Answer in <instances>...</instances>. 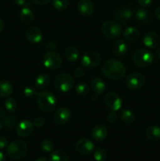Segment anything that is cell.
I'll return each mask as SVG.
<instances>
[{"instance_id":"6","label":"cell","mask_w":160,"mask_h":161,"mask_svg":"<svg viewBox=\"0 0 160 161\" xmlns=\"http://www.w3.org/2000/svg\"><path fill=\"white\" fill-rule=\"evenodd\" d=\"M42 64L49 70H57L62 65V58L56 52L48 51L43 56Z\"/></svg>"},{"instance_id":"11","label":"cell","mask_w":160,"mask_h":161,"mask_svg":"<svg viewBox=\"0 0 160 161\" xmlns=\"http://www.w3.org/2000/svg\"><path fill=\"white\" fill-rule=\"evenodd\" d=\"M105 104L112 111L117 112L122 107V99L115 92H109L105 95Z\"/></svg>"},{"instance_id":"13","label":"cell","mask_w":160,"mask_h":161,"mask_svg":"<svg viewBox=\"0 0 160 161\" xmlns=\"http://www.w3.org/2000/svg\"><path fill=\"white\" fill-rule=\"evenodd\" d=\"M75 149L82 155H89L94 150V144L88 138H81L75 143Z\"/></svg>"},{"instance_id":"1","label":"cell","mask_w":160,"mask_h":161,"mask_svg":"<svg viewBox=\"0 0 160 161\" xmlns=\"http://www.w3.org/2000/svg\"><path fill=\"white\" fill-rule=\"evenodd\" d=\"M102 73L110 80H119L125 75V68L124 64L118 60L109 59L104 63Z\"/></svg>"},{"instance_id":"20","label":"cell","mask_w":160,"mask_h":161,"mask_svg":"<svg viewBox=\"0 0 160 161\" xmlns=\"http://www.w3.org/2000/svg\"><path fill=\"white\" fill-rule=\"evenodd\" d=\"M50 83V77L45 72H41L35 78V86L38 89L43 90L49 86Z\"/></svg>"},{"instance_id":"40","label":"cell","mask_w":160,"mask_h":161,"mask_svg":"<svg viewBox=\"0 0 160 161\" xmlns=\"http://www.w3.org/2000/svg\"><path fill=\"white\" fill-rule=\"evenodd\" d=\"M9 146V141L5 136H0V149H3Z\"/></svg>"},{"instance_id":"17","label":"cell","mask_w":160,"mask_h":161,"mask_svg":"<svg viewBox=\"0 0 160 161\" xmlns=\"http://www.w3.org/2000/svg\"><path fill=\"white\" fill-rule=\"evenodd\" d=\"M132 16H133L132 11L128 8L125 7H121L118 9L114 14L115 19L123 25H126L127 22L132 18Z\"/></svg>"},{"instance_id":"45","label":"cell","mask_w":160,"mask_h":161,"mask_svg":"<svg viewBox=\"0 0 160 161\" xmlns=\"http://www.w3.org/2000/svg\"><path fill=\"white\" fill-rule=\"evenodd\" d=\"M5 116H6V110L3 107H0V118H3Z\"/></svg>"},{"instance_id":"8","label":"cell","mask_w":160,"mask_h":161,"mask_svg":"<svg viewBox=\"0 0 160 161\" xmlns=\"http://www.w3.org/2000/svg\"><path fill=\"white\" fill-rule=\"evenodd\" d=\"M101 31L105 37L108 39H115L122 33V27L117 22L106 20L102 24Z\"/></svg>"},{"instance_id":"12","label":"cell","mask_w":160,"mask_h":161,"mask_svg":"<svg viewBox=\"0 0 160 161\" xmlns=\"http://www.w3.org/2000/svg\"><path fill=\"white\" fill-rule=\"evenodd\" d=\"M54 121L58 125H64L70 121L72 118V112L66 107H61L56 110L54 113Z\"/></svg>"},{"instance_id":"36","label":"cell","mask_w":160,"mask_h":161,"mask_svg":"<svg viewBox=\"0 0 160 161\" xmlns=\"http://www.w3.org/2000/svg\"><path fill=\"white\" fill-rule=\"evenodd\" d=\"M53 6L58 11H64L68 7L67 0H53Z\"/></svg>"},{"instance_id":"35","label":"cell","mask_w":160,"mask_h":161,"mask_svg":"<svg viewBox=\"0 0 160 161\" xmlns=\"http://www.w3.org/2000/svg\"><path fill=\"white\" fill-rule=\"evenodd\" d=\"M93 157L96 161H106L108 159V154L104 149L97 148L94 152Z\"/></svg>"},{"instance_id":"25","label":"cell","mask_w":160,"mask_h":161,"mask_svg":"<svg viewBox=\"0 0 160 161\" xmlns=\"http://www.w3.org/2000/svg\"><path fill=\"white\" fill-rule=\"evenodd\" d=\"M13 86L8 80H0V96L3 97H9L13 93Z\"/></svg>"},{"instance_id":"32","label":"cell","mask_w":160,"mask_h":161,"mask_svg":"<svg viewBox=\"0 0 160 161\" xmlns=\"http://www.w3.org/2000/svg\"><path fill=\"white\" fill-rule=\"evenodd\" d=\"M40 148L43 152L49 153H52L53 151V149H54V144H53V142L50 139L45 138V139L42 140V142H41Z\"/></svg>"},{"instance_id":"43","label":"cell","mask_w":160,"mask_h":161,"mask_svg":"<svg viewBox=\"0 0 160 161\" xmlns=\"http://www.w3.org/2000/svg\"><path fill=\"white\" fill-rule=\"evenodd\" d=\"M155 16L158 20H160V6L157 7L155 11Z\"/></svg>"},{"instance_id":"49","label":"cell","mask_w":160,"mask_h":161,"mask_svg":"<svg viewBox=\"0 0 160 161\" xmlns=\"http://www.w3.org/2000/svg\"><path fill=\"white\" fill-rule=\"evenodd\" d=\"M0 161H6V157H5L4 153L0 151Z\"/></svg>"},{"instance_id":"21","label":"cell","mask_w":160,"mask_h":161,"mask_svg":"<svg viewBox=\"0 0 160 161\" xmlns=\"http://www.w3.org/2000/svg\"><path fill=\"white\" fill-rule=\"evenodd\" d=\"M20 20L25 25H29L34 20V13L28 6L22 8L20 14Z\"/></svg>"},{"instance_id":"27","label":"cell","mask_w":160,"mask_h":161,"mask_svg":"<svg viewBox=\"0 0 160 161\" xmlns=\"http://www.w3.org/2000/svg\"><path fill=\"white\" fill-rule=\"evenodd\" d=\"M124 39L128 41H135L140 36L139 30L134 27H129L125 28L123 33Z\"/></svg>"},{"instance_id":"15","label":"cell","mask_w":160,"mask_h":161,"mask_svg":"<svg viewBox=\"0 0 160 161\" xmlns=\"http://www.w3.org/2000/svg\"><path fill=\"white\" fill-rule=\"evenodd\" d=\"M143 42L148 49H156L160 43V37L155 31H149L144 34Z\"/></svg>"},{"instance_id":"47","label":"cell","mask_w":160,"mask_h":161,"mask_svg":"<svg viewBox=\"0 0 160 161\" xmlns=\"http://www.w3.org/2000/svg\"><path fill=\"white\" fill-rule=\"evenodd\" d=\"M155 56H156L158 59H160V47H157L156 51H155Z\"/></svg>"},{"instance_id":"48","label":"cell","mask_w":160,"mask_h":161,"mask_svg":"<svg viewBox=\"0 0 160 161\" xmlns=\"http://www.w3.org/2000/svg\"><path fill=\"white\" fill-rule=\"evenodd\" d=\"M35 161H48V160L45 157H39L36 160H35Z\"/></svg>"},{"instance_id":"14","label":"cell","mask_w":160,"mask_h":161,"mask_svg":"<svg viewBox=\"0 0 160 161\" xmlns=\"http://www.w3.org/2000/svg\"><path fill=\"white\" fill-rule=\"evenodd\" d=\"M34 130V124L28 119H24L19 123L16 128V132L20 138H28L31 135Z\"/></svg>"},{"instance_id":"10","label":"cell","mask_w":160,"mask_h":161,"mask_svg":"<svg viewBox=\"0 0 160 161\" xmlns=\"http://www.w3.org/2000/svg\"><path fill=\"white\" fill-rule=\"evenodd\" d=\"M25 38L29 42L32 44H38L42 42L43 39L42 31L39 27L31 26L25 31Z\"/></svg>"},{"instance_id":"7","label":"cell","mask_w":160,"mask_h":161,"mask_svg":"<svg viewBox=\"0 0 160 161\" xmlns=\"http://www.w3.org/2000/svg\"><path fill=\"white\" fill-rule=\"evenodd\" d=\"M101 62V57L97 52L88 50L83 53L81 57V64L84 68L95 69Z\"/></svg>"},{"instance_id":"37","label":"cell","mask_w":160,"mask_h":161,"mask_svg":"<svg viewBox=\"0 0 160 161\" xmlns=\"http://www.w3.org/2000/svg\"><path fill=\"white\" fill-rule=\"evenodd\" d=\"M119 119V116H118L117 113L115 111H112L111 110L107 116V120L110 123V124H115Z\"/></svg>"},{"instance_id":"4","label":"cell","mask_w":160,"mask_h":161,"mask_svg":"<svg viewBox=\"0 0 160 161\" xmlns=\"http://www.w3.org/2000/svg\"><path fill=\"white\" fill-rule=\"evenodd\" d=\"M133 61L140 68H147L152 64L154 55L147 49H139L133 53Z\"/></svg>"},{"instance_id":"50","label":"cell","mask_w":160,"mask_h":161,"mask_svg":"<svg viewBox=\"0 0 160 161\" xmlns=\"http://www.w3.org/2000/svg\"><path fill=\"white\" fill-rule=\"evenodd\" d=\"M93 98H95V99H94V101H97V95H93V96H92V99H93Z\"/></svg>"},{"instance_id":"9","label":"cell","mask_w":160,"mask_h":161,"mask_svg":"<svg viewBox=\"0 0 160 161\" xmlns=\"http://www.w3.org/2000/svg\"><path fill=\"white\" fill-rule=\"evenodd\" d=\"M145 83L144 76L140 72H132L125 78V83L126 87L130 91L141 89Z\"/></svg>"},{"instance_id":"31","label":"cell","mask_w":160,"mask_h":161,"mask_svg":"<svg viewBox=\"0 0 160 161\" xmlns=\"http://www.w3.org/2000/svg\"><path fill=\"white\" fill-rule=\"evenodd\" d=\"M17 107H18L17 102L13 97H8L5 101V108H6V111H8L9 113H13L16 112V110L17 109Z\"/></svg>"},{"instance_id":"26","label":"cell","mask_w":160,"mask_h":161,"mask_svg":"<svg viewBox=\"0 0 160 161\" xmlns=\"http://www.w3.org/2000/svg\"><path fill=\"white\" fill-rule=\"evenodd\" d=\"M65 58L71 62H75L79 59V51L78 48L73 46L68 47L64 52Z\"/></svg>"},{"instance_id":"41","label":"cell","mask_w":160,"mask_h":161,"mask_svg":"<svg viewBox=\"0 0 160 161\" xmlns=\"http://www.w3.org/2000/svg\"><path fill=\"white\" fill-rule=\"evenodd\" d=\"M153 2L154 0H138L139 4L144 8H147L148 7V6H152Z\"/></svg>"},{"instance_id":"51","label":"cell","mask_w":160,"mask_h":161,"mask_svg":"<svg viewBox=\"0 0 160 161\" xmlns=\"http://www.w3.org/2000/svg\"><path fill=\"white\" fill-rule=\"evenodd\" d=\"M2 127H3V123H2V121L0 120V130H1Z\"/></svg>"},{"instance_id":"29","label":"cell","mask_w":160,"mask_h":161,"mask_svg":"<svg viewBox=\"0 0 160 161\" xmlns=\"http://www.w3.org/2000/svg\"><path fill=\"white\" fill-rule=\"evenodd\" d=\"M50 161H68V156L65 152L62 150H53V152L50 153V157H49Z\"/></svg>"},{"instance_id":"42","label":"cell","mask_w":160,"mask_h":161,"mask_svg":"<svg viewBox=\"0 0 160 161\" xmlns=\"http://www.w3.org/2000/svg\"><path fill=\"white\" fill-rule=\"evenodd\" d=\"M31 1L38 5H46L48 4L51 0H31Z\"/></svg>"},{"instance_id":"44","label":"cell","mask_w":160,"mask_h":161,"mask_svg":"<svg viewBox=\"0 0 160 161\" xmlns=\"http://www.w3.org/2000/svg\"><path fill=\"white\" fill-rule=\"evenodd\" d=\"M16 4L18 5V6H22L26 3V0H15Z\"/></svg>"},{"instance_id":"5","label":"cell","mask_w":160,"mask_h":161,"mask_svg":"<svg viewBox=\"0 0 160 161\" xmlns=\"http://www.w3.org/2000/svg\"><path fill=\"white\" fill-rule=\"evenodd\" d=\"M75 82L69 74L61 73L56 75L54 80V86L59 92L67 93L73 88Z\"/></svg>"},{"instance_id":"34","label":"cell","mask_w":160,"mask_h":161,"mask_svg":"<svg viewBox=\"0 0 160 161\" xmlns=\"http://www.w3.org/2000/svg\"><path fill=\"white\" fill-rule=\"evenodd\" d=\"M24 96L26 97H28V98H30V99H33L35 98V97H37L38 95V91H37V89H36L35 86H25L24 89Z\"/></svg>"},{"instance_id":"24","label":"cell","mask_w":160,"mask_h":161,"mask_svg":"<svg viewBox=\"0 0 160 161\" xmlns=\"http://www.w3.org/2000/svg\"><path fill=\"white\" fill-rule=\"evenodd\" d=\"M136 19L141 24H147L151 20V14L145 8H139L136 11Z\"/></svg>"},{"instance_id":"19","label":"cell","mask_w":160,"mask_h":161,"mask_svg":"<svg viewBox=\"0 0 160 161\" xmlns=\"http://www.w3.org/2000/svg\"><path fill=\"white\" fill-rule=\"evenodd\" d=\"M108 128L105 126L100 125V124L96 125L95 127H93L91 130V137L93 139L97 142L104 141L108 136Z\"/></svg>"},{"instance_id":"2","label":"cell","mask_w":160,"mask_h":161,"mask_svg":"<svg viewBox=\"0 0 160 161\" xmlns=\"http://www.w3.org/2000/svg\"><path fill=\"white\" fill-rule=\"evenodd\" d=\"M36 102L39 109L45 113H51L56 107V96L50 91L42 90L38 94L36 97Z\"/></svg>"},{"instance_id":"33","label":"cell","mask_w":160,"mask_h":161,"mask_svg":"<svg viewBox=\"0 0 160 161\" xmlns=\"http://www.w3.org/2000/svg\"><path fill=\"white\" fill-rule=\"evenodd\" d=\"M75 93H76L78 95L86 96L89 94V86H88V84H86V83H80L76 85V86L75 87Z\"/></svg>"},{"instance_id":"16","label":"cell","mask_w":160,"mask_h":161,"mask_svg":"<svg viewBox=\"0 0 160 161\" xmlns=\"http://www.w3.org/2000/svg\"><path fill=\"white\" fill-rule=\"evenodd\" d=\"M77 7L78 12L85 17H89L94 12V4L92 0H79Z\"/></svg>"},{"instance_id":"38","label":"cell","mask_w":160,"mask_h":161,"mask_svg":"<svg viewBox=\"0 0 160 161\" xmlns=\"http://www.w3.org/2000/svg\"><path fill=\"white\" fill-rule=\"evenodd\" d=\"M85 72H86V71H85L84 67L83 65L78 66V67L75 68V70H74V75L76 78H82V77L84 76Z\"/></svg>"},{"instance_id":"22","label":"cell","mask_w":160,"mask_h":161,"mask_svg":"<svg viewBox=\"0 0 160 161\" xmlns=\"http://www.w3.org/2000/svg\"><path fill=\"white\" fill-rule=\"evenodd\" d=\"M91 88L97 94H102L105 91L106 85L101 79L99 77H95L91 82Z\"/></svg>"},{"instance_id":"23","label":"cell","mask_w":160,"mask_h":161,"mask_svg":"<svg viewBox=\"0 0 160 161\" xmlns=\"http://www.w3.org/2000/svg\"><path fill=\"white\" fill-rule=\"evenodd\" d=\"M146 135L151 141L158 142L160 140V127L155 125H151L146 130Z\"/></svg>"},{"instance_id":"28","label":"cell","mask_w":160,"mask_h":161,"mask_svg":"<svg viewBox=\"0 0 160 161\" xmlns=\"http://www.w3.org/2000/svg\"><path fill=\"white\" fill-rule=\"evenodd\" d=\"M119 117L122 119V122L127 124H133L136 119L134 113L129 109H122L119 113Z\"/></svg>"},{"instance_id":"46","label":"cell","mask_w":160,"mask_h":161,"mask_svg":"<svg viewBox=\"0 0 160 161\" xmlns=\"http://www.w3.org/2000/svg\"><path fill=\"white\" fill-rule=\"evenodd\" d=\"M4 27H5L4 21H3L2 19H0V33L3 31V29H4Z\"/></svg>"},{"instance_id":"39","label":"cell","mask_w":160,"mask_h":161,"mask_svg":"<svg viewBox=\"0 0 160 161\" xmlns=\"http://www.w3.org/2000/svg\"><path fill=\"white\" fill-rule=\"evenodd\" d=\"M45 121L42 117H37L34 119V121H33L34 127H39V128L43 127V126L45 125Z\"/></svg>"},{"instance_id":"30","label":"cell","mask_w":160,"mask_h":161,"mask_svg":"<svg viewBox=\"0 0 160 161\" xmlns=\"http://www.w3.org/2000/svg\"><path fill=\"white\" fill-rule=\"evenodd\" d=\"M3 127H4L6 129H11L16 125L17 124V116L15 115L9 114L6 115L3 118Z\"/></svg>"},{"instance_id":"18","label":"cell","mask_w":160,"mask_h":161,"mask_svg":"<svg viewBox=\"0 0 160 161\" xmlns=\"http://www.w3.org/2000/svg\"><path fill=\"white\" fill-rule=\"evenodd\" d=\"M128 50V45L126 42L122 39H118L115 41L111 46V50L113 54L117 57H122Z\"/></svg>"},{"instance_id":"3","label":"cell","mask_w":160,"mask_h":161,"mask_svg":"<svg viewBox=\"0 0 160 161\" xmlns=\"http://www.w3.org/2000/svg\"><path fill=\"white\" fill-rule=\"evenodd\" d=\"M6 153L13 160H20L24 158L28 153V145L24 141L15 140L7 146Z\"/></svg>"}]
</instances>
